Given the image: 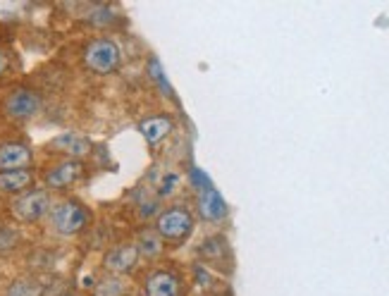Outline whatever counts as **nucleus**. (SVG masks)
<instances>
[{
    "mask_svg": "<svg viewBox=\"0 0 389 296\" xmlns=\"http://www.w3.org/2000/svg\"><path fill=\"white\" fill-rule=\"evenodd\" d=\"M156 232L163 241H174L182 244L191 237L193 232V215L189 208L184 206H170L158 215L156 220Z\"/></svg>",
    "mask_w": 389,
    "mask_h": 296,
    "instance_id": "1",
    "label": "nucleus"
},
{
    "mask_svg": "<svg viewBox=\"0 0 389 296\" xmlns=\"http://www.w3.org/2000/svg\"><path fill=\"white\" fill-rule=\"evenodd\" d=\"M119 48L110 38H96L86 46L84 51V63L91 72L96 74H112L119 67Z\"/></svg>",
    "mask_w": 389,
    "mask_h": 296,
    "instance_id": "2",
    "label": "nucleus"
},
{
    "mask_svg": "<svg viewBox=\"0 0 389 296\" xmlns=\"http://www.w3.org/2000/svg\"><path fill=\"white\" fill-rule=\"evenodd\" d=\"M91 215L86 211V206H82L79 201H63L58 204L55 208L50 211V222L53 227L60 232V234H77L82 232L86 225H89Z\"/></svg>",
    "mask_w": 389,
    "mask_h": 296,
    "instance_id": "3",
    "label": "nucleus"
},
{
    "mask_svg": "<svg viewBox=\"0 0 389 296\" xmlns=\"http://www.w3.org/2000/svg\"><path fill=\"white\" fill-rule=\"evenodd\" d=\"M182 294H184L182 275L170 270V268L151 270L144 280V289H141V296H182Z\"/></svg>",
    "mask_w": 389,
    "mask_h": 296,
    "instance_id": "4",
    "label": "nucleus"
},
{
    "mask_svg": "<svg viewBox=\"0 0 389 296\" xmlns=\"http://www.w3.org/2000/svg\"><path fill=\"white\" fill-rule=\"evenodd\" d=\"M48 211H50V199L43 189L24 191L22 196H17L15 201H12V213H15V218L22 220V222L41 220Z\"/></svg>",
    "mask_w": 389,
    "mask_h": 296,
    "instance_id": "5",
    "label": "nucleus"
},
{
    "mask_svg": "<svg viewBox=\"0 0 389 296\" xmlns=\"http://www.w3.org/2000/svg\"><path fill=\"white\" fill-rule=\"evenodd\" d=\"M38 107H41V98H38V93L26 91V89L15 91L8 98V103H5V110H8V115L15 117V120H29V117H33L38 112Z\"/></svg>",
    "mask_w": 389,
    "mask_h": 296,
    "instance_id": "6",
    "label": "nucleus"
},
{
    "mask_svg": "<svg viewBox=\"0 0 389 296\" xmlns=\"http://www.w3.org/2000/svg\"><path fill=\"white\" fill-rule=\"evenodd\" d=\"M139 263V251L134 244H122L115 246L112 251L105 253V268L115 275H127L132 273Z\"/></svg>",
    "mask_w": 389,
    "mask_h": 296,
    "instance_id": "7",
    "label": "nucleus"
},
{
    "mask_svg": "<svg viewBox=\"0 0 389 296\" xmlns=\"http://www.w3.org/2000/svg\"><path fill=\"white\" fill-rule=\"evenodd\" d=\"M31 163V148L24 144H3L0 146V172L26 170Z\"/></svg>",
    "mask_w": 389,
    "mask_h": 296,
    "instance_id": "8",
    "label": "nucleus"
},
{
    "mask_svg": "<svg viewBox=\"0 0 389 296\" xmlns=\"http://www.w3.org/2000/svg\"><path fill=\"white\" fill-rule=\"evenodd\" d=\"M50 148L55 153H65V156H70V158H82L91 151V141L82 137V134L67 132V134H60V137L53 139Z\"/></svg>",
    "mask_w": 389,
    "mask_h": 296,
    "instance_id": "9",
    "label": "nucleus"
},
{
    "mask_svg": "<svg viewBox=\"0 0 389 296\" xmlns=\"http://www.w3.org/2000/svg\"><path fill=\"white\" fill-rule=\"evenodd\" d=\"M82 163H77V160H67V163H60L55 165L53 170L46 174V184L50 186V189H65V186L75 184L79 179V174H82Z\"/></svg>",
    "mask_w": 389,
    "mask_h": 296,
    "instance_id": "10",
    "label": "nucleus"
},
{
    "mask_svg": "<svg viewBox=\"0 0 389 296\" xmlns=\"http://www.w3.org/2000/svg\"><path fill=\"white\" fill-rule=\"evenodd\" d=\"M198 211L206 220H223L227 215V206L215 189H203L198 199Z\"/></svg>",
    "mask_w": 389,
    "mask_h": 296,
    "instance_id": "11",
    "label": "nucleus"
},
{
    "mask_svg": "<svg viewBox=\"0 0 389 296\" xmlns=\"http://www.w3.org/2000/svg\"><path fill=\"white\" fill-rule=\"evenodd\" d=\"M172 120L167 115H156V117H149L141 122V134H144V139L149 141V144H158V141H163L167 134L172 132Z\"/></svg>",
    "mask_w": 389,
    "mask_h": 296,
    "instance_id": "12",
    "label": "nucleus"
},
{
    "mask_svg": "<svg viewBox=\"0 0 389 296\" xmlns=\"http://www.w3.org/2000/svg\"><path fill=\"white\" fill-rule=\"evenodd\" d=\"M33 181V174L29 170H12V172H0V191L19 194L29 189Z\"/></svg>",
    "mask_w": 389,
    "mask_h": 296,
    "instance_id": "13",
    "label": "nucleus"
},
{
    "mask_svg": "<svg viewBox=\"0 0 389 296\" xmlns=\"http://www.w3.org/2000/svg\"><path fill=\"white\" fill-rule=\"evenodd\" d=\"M134 246H137L139 255H146V258H158V255L163 253L165 241L160 239V234L156 230H144V232H139V241Z\"/></svg>",
    "mask_w": 389,
    "mask_h": 296,
    "instance_id": "14",
    "label": "nucleus"
},
{
    "mask_svg": "<svg viewBox=\"0 0 389 296\" xmlns=\"http://www.w3.org/2000/svg\"><path fill=\"white\" fill-rule=\"evenodd\" d=\"M43 292H46V287L38 280L22 278V280L12 282L8 287V292H5V296H43Z\"/></svg>",
    "mask_w": 389,
    "mask_h": 296,
    "instance_id": "15",
    "label": "nucleus"
},
{
    "mask_svg": "<svg viewBox=\"0 0 389 296\" xmlns=\"http://www.w3.org/2000/svg\"><path fill=\"white\" fill-rule=\"evenodd\" d=\"M225 251H227V244L223 237H211L201 244V255H203L206 260H218Z\"/></svg>",
    "mask_w": 389,
    "mask_h": 296,
    "instance_id": "16",
    "label": "nucleus"
},
{
    "mask_svg": "<svg viewBox=\"0 0 389 296\" xmlns=\"http://www.w3.org/2000/svg\"><path fill=\"white\" fill-rule=\"evenodd\" d=\"M19 234L15 230H0V255H8L17 248Z\"/></svg>",
    "mask_w": 389,
    "mask_h": 296,
    "instance_id": "17",
    "label": "nucleus"
},
{
    "mask_svg": "<svg viewBox=\"0 0 389 296\" xmlns=\"http://www.w3.org/2000/svg\"><path fill=\"white\" fill-rule=\"evenodd\" d=\"M119 292H122V287H119V282L117 280H110V282H103L100 285V296H117Z\"/></svg>",
    "mask_w": 389,
    "mask_h": 296,
    "instance_id": "18",
    "label": "nucleus"
},
{
    "mask_svg": "<svg viewBox=\"0 0 389 296\" xmlns=\"http://www.w3.org/2000/svg\"><path fill=\"white\" fill-rule=\"evenodd\" d=\"M89 19H91V24H108L110 22V12L105 8H100L98 12H93Z\"/></svg>",
    "mask_w": 389,
    "mask_h": 296,
    "instance_id": "19",
    "label": "nucleus"
},
{
    "mask_svg": "<svg viewBox=\"0 0 389 296\" xmlns=\"http://www.w3.org/2000/svg\"><path fill=\"white\" fill-rule=\"evenodd\" d=\"M5 70H8V58H5V53L0 51V74H3Z\"/></svg>",
    "mask_w": 389,
    "mask_h": 296,
    "instance_id": "20",
    "label": "nucleus"
}]
</instances>
